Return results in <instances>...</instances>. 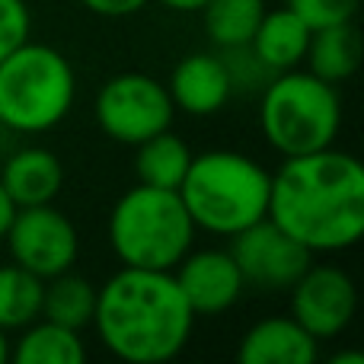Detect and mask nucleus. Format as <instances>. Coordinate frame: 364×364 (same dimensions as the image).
Masks as SVG:
<instances>
[{
	"mask_svg": "<svg viewBox=\"0 0 364 364\" xmlns=\"http://www.w3.org/2000/svg\"><path fill=\"white\" fill-rule=\"evenodd\" d=\"M320 342L294 316H265L243 333L237 348L240 364H314Z\"/></svg>",
	"mask_w": 364,
	"mask_h": 364,
	"instance_id": "nucleus-13",
	"label": "nucleus"
},
{
	"mask_svg": "<svg viewBox=\"0 0 364 364\" xmlns=\"http://www.w3.org/2000/svg\"><path fill=\"white\" fill-rule=\"evenodd\" d=\"M188 164H192V147L179 134H173L170 128L134 144V176L144 186L179 188Z\"/></svg>",
	"mask_w": 364,
	"mask_h": 364,
	"instance_id": "nucleus-18",
	"label": "nucleus"
},
{
	"mask_svg": "<svg viewBox=\"0 0 364 364\" xmlns=\"http://www.w3.org/2000/svg\"><path fill=\"white\" fill-rule=\"evenodd\" d=\"M6 358H10V346H6V333L0 329V364H4Z\"/></svg>",
	"mask_w": 364,
	"mask_h": 364,
	"instance_id": "nucleus-28",
	"label": "nucleus"
},
{
	"mask_svg": "<svg viewBox=\"0 0 364 364\" xmlns=\"http://www.w3.org/2000/svg\"><path fill=\"white\" fill-rule=\"evenodd\" d=\"M32 10L26 0H0V61L29 38Z\"/></svg>",
	"mask_w": 364,
	"mask_h": 364,
	"instance_id": "nucleus-23",
	"label": "nucleus"
},
{
	"mask_svg": "<svg viewBox=\"0 0 364 364\" xmlns=\"http://www.w3.org/2000/svg\"><path fill=\"white\" fill-rule=\"evenodd\" d=\"M0 186L16 208L48 205L64 188V166L48 147H23L6 157L0 166Z\"/></svg>",
	"mask_w": 364,
	"mask_h": 364,
	"instance_id": "nucleus-15",
	"label": "nucleus"
},
{
	"mask_svg": "<svg viewBox=\"0 0 364 364\" xmlns=\"http://www.w3.org/2000/svg\"><path fill=\"white\" fill-rule=\"evenodd\" d=\"M4 243L10 250V262L42 282L70 272L80 256V233L68 214L58 211L55 201L16 208Z\"/></svg>",
	"mask_w": 364,
	"mask_h": 364,
	"instance_id": "nucleus-8",
	"label": "nucleus"
},
{
	"mask_svg": "<svg viewBox=\"0 0 364 364\" xmlns=\"http://www.w3.org/2000/svg\"><path fill=\"white\" fill-rule=\"evenodd\" d=\"M173 115L176 109L166 93V83L141 70L109 77L93 100V119L100 132L125 147H134L151 134L166 132L173 125Z\"/></svg>",
	"mask_w": 364,
	"mask_h": 364,
	"instance_id": "nucleus-7",
	"label": "nucleus"
},
{
	"mask_svg": "<svg viewBox=\"0 0 364 364\" xmlns=\"http://www.w3.org/2000/svg\"><path fill=\"white\" fill-rule=\"evenodd\" d=\"M265 13V0H208L201 6L205 32L218 48L240 51L252 42L259 19Z\"/></svg>",
	"mask_w": 364,
	"mask_h": 364,
	"instance_id": "nucleus-20",
	"label": "nucleus"
},
{
	"mask_svg": "<svg viewBox=\"0 0 364 364\" xmlns=\"http://www.w3.org/2000/svg\"><path fill=\"white\" fill-rule=\"evenodd\" d=\"M0 132H4V122H0Z\"/></svg>",
	"mask_w": 364,
	"mask_h": 364,
	"instance_id": "nucleus-29",
	"label": "nucleus"
},
{
	"mask_svg": "<svg viewBox=\"0 0 364 364\" xmlns=\"http://www.w3.org/2000/svg\"><path fill=\"white\" fill-rule=\"evenodd\" d=\"M233 90V70L224 58L211 55V51H195L186 55L173 68L170 80H166V93L173 100V109L195 119H208L218 115L220 109L230 102Z\"/></svg>",
	"mask_w": 364,
	"mask_h": 364,
	"instance_id": "nucleus-12",
	"label": "nucleus"
},
{
	"mask_svg": "<svg viewBox=\"0 0 364 364\" xmlns=\"http://www.w3.org/2000/svg\"><path fill=\"white\" fill-rule=\"evenodd\" d=\"M230 256L243 275L246 288L262 294H284L307 272L314 252L282 230L275 220L262 218L230 237Z\"/></svg>",
	"mask_w": 364,
	"mask_h": 364,
	"instance_id": "nucleus-9",
	"label": "nucleus"
},
{
	"mask_svg": "<svg viewBox=\"0 0 364 364\" xmlns=\"http://www.w3.org/2000/svg\"><path fill=\"white\" fill-rule=\"evenodd\" d=\"M269 220L320 252H346L364 237V166L355 154L323 147L284 157L272 173Z\"/></svg>",
	"mask_w": 364,
	"mask_h": 364,
	"instance_id": "nucleus-1",
	"label": "nucleus"
},
{
	"mask_svg": "<svg viewBox=\"0 0 364 364\" xmlns=\"http://www.w3.org/2000/svg\"><path fill=\"white\" fill-rule=\"evenodd\" d=\"M109 246L128 269L173 272L195 246V224L176 188L132 186L109 211Z\"/></svg>",
	"mask_w": 364,
	"mask_h": 364,
	"instance_id": "nucleus-4",
	"label": "nucleus"
},
{
	"mask_svg": "<svg viewBox=\"0 0 364 364\" xmlns=\"http://www.w3.org/2000/svg\"><path fill=\"white\" fill-rule=\"evenodd\" d=\"M160 4L173 13H201V6H205L208 0H160Z\"/></svg>",
	"mask_w": 364,
	"mask_h": 364,
	"instance_id": "nucleus-26",
	"label": "nucleus"
},
{
	"mask_svg": "<svg viewBox=\"0 0 364 364\" xmlns=\"http://www.w3.org/2000/svg\"><path fill=\"white\" fill-rule=\"evenodd\" d=\"M198 316L182 297L173 272L128 269L96 288L93 333L112 358L128 364H166L179 358Z\"/></svg>",
	"mask_w": 364,
	"mask_h": 364,
	"instance_id": "nucleus-2",
	"label": "nucleus"
},
{
	"mask_svg": "<svg viewBox=\"0 0 364 364\" xmlns=\"http://www.w3.org/2000/svg\"><path fill=\"white\" fill-rule=\"evenodd\" d=\"M182 297L195 316H220L243 297L246 284L230 250H188L173 269Z\"/></svg>",
	"mask_w": 364,
	"mask_h": 364,
	"instance_id": "nucleus-11",
	"label": "nucleus"
},
{
	"mask_svg": "<svg viewBox=\"0 0 364 364\" xmlns=\"http://www.w3.org/2000/svg\"><path fill=\"white\" fill-rule=\"evenodd\" d=\"M291 316L314 336L316 342L339 339L355 320L358 288L352 275L339 265H307L301 278L291 284Z\"/></svg>",
	"mask_w": 364,
	"mask_h": 364,
	"instance_id": "nucleus-10",
	"label": "nucleus"
},
{
	"mask_svg": "<svg viewBox=\"0 0 364 364\" xmlns=\"http://www.w3.org/2000/svg\"><path fill=\"white\" fill-rule=\"evenodd\" d=\"M358 64H361V32L355 26V19H348V23L314 29L307 45V58H304L301 68H307L320 80L339 87L342 80H348L358 70Z\"/></svg>",
	"mask_w": 364,
	"mask_h": 364,
	"instance_id": "nucleus-16",
	"label": "nucleus"
},
{
	"mask_svg": "<svg viewBox=\"0 0 364 364\" xmlns=\"http://www.w3.org/2000/svg\"><path fill=\"white\" fill-rule=\"evenodd\" d=\"M284 6H291L310 29H323V26H336V23L355 19L361 0H288Z\"/></svg>",
	"mask_w": 364,
	"mask_h": 364,
	"instance_id": "nucleus-22",
	"label": "nucleus"
},
{
	"mask_svg": "<svg viewBox=\"0 0 364 364\" xmlns=\"http://www.w3.org/2000/svg\"><path fill=\"white\" fill-rule=\"evenodd\" d=\"M259 128L282 157L333 147L342 128V96L336 83L320 80L307 68L282 70L262 93Z\"/></svg>",
	"mask_w": 364,
	"mask_h": 364,
	"instance_id": "nucleus-6",
	"label": "nucleus"
},
{
	"mask_svg": "<svg viewBox=\"0 0 364 364\" xmlns=\"http://www.w3.org/2000/svg\"><path fill=\"white\" fill-rule=\"evenodd\" d=\"M93 310H96V284L90 278H80L74 272H61V275L45 282L42 288L45 320L83 333L93 323Z\"/></svg>",
	"mask_w": 364,
	"mask_h": 364,
	"instance_id": "nucleus-19",
	"label": "nucleus"
},
{
	"mask_svg": "<svg viewBox=\"0 0 364 364\" xmlns=\"http://www.w3.org/2000/svg\"><path fill=\"white\" fill-rule=\"evenodd\" d=\"M310 36H314V29L291 6H275V10L265 6L262 19H259L256 32H252V42L246 48H250L252 61L262 70L282 74V70L304 64Z\"/></svg>",
	"mask_w": 364,
	"mask_h": 364,
	"instance_id": "nucleus-14",
	"label": "nucleus"
},
{
	"mask_svg": "<svg viewBox=\"0 0 364 364\" xmlns=\"http://www.w3.org/2000/svg\"><path fill=\"white\" fill-rule=\"evenodd\" d=\"M42 278L19 269L16 262L0 265V329L4 333H19L42 316Z\"/></svg>",
	"mask_w": 364,
	"mask_h": 364,
	"instance_id": "nucleus-21",
	"label": "nucleus"
},
{
	"mask_svg": "<svg viewBox=\"0 0 364 364\" xmlns=\"http://www.w3.org/2000/svg\"><path fill=\"white\" fill-rule=\"evenodd\" d=\"M10 358L16 364H83L87 361V346H83V336L77 329L38 316L29 326L19 329V339L10 348Z\"/></svg>",
	"mask_w": 364,
	"mask_h": 364,
	"instance_id": "nucleus-17",
	"label": "nucleus"
},
{
	"mask_svg": "<svg viewBox=\"0 0 364 364\" xmlns=\"http://www.w3.org/2000/svg\"><path fill=\"white\" fill-rule=\"evenodd\" d=\"M74 100L77 74L55 45L26 38L0 61V122L10 132H51L70 115Z\"/></svg>",
	"mask_w": 364,
	"mask_h": 364,
	"instance_id": "nucleus-5",
	"label": "nucleus"
},
{
	"mask_svg": "<svg viewBox=\"0 0 364 364\" xmlns=\"http://www.w3.org/2000/svg\"><path fill=\"white\" fill-rule=\"evenodd\" d=\"M13 211H16V205H13L10 195H6L4 186H0V243H4V237H6V227H10V220H13Z\"/></svg>",
	"mask_w": 364,
	"mask_h": 364,
	"instance_id": "nucleus-25",
	"label": "nucleus"
},
{
	"mask_svg": "<svg viewBox=\"0 0 364 364\" xmlns=\"http://www.w3.org/2000/svg\"><path fill=\"white\" fill-rule=\"evenodd\" d=\"M329 361L333 364H364V355L361 352H336Z\"/></svg>",
	"mask_w": 364,
	"mask_h": 364,
	"instance_id": "nucleus-27",
	"label": "nucleus"
},
{
	"mask_svg": "<svg viewBox=\"0 0 364 364\" xmlns=\"http://www.w3.org/2000/svg\"><path fill=\"white\" fill-rule=\"evenodd\" d=\"M269 188L272 173L259 160L220 147L192 154V164L176 192L195 230L230 240L233 233L269 214Z\"/></svg>",
	"mask_w": 364,
	"mask_h": 364,
	"instance_id": "nucleus-3",
	"label": "nucleus"
},
{
	"mask_svg": "<svg viewBox=\"0 0 364 364\" xmlns=\"http://www.w3.org/2000/svg\"><path fill=\"white\" fill-rule=\"evenodd\" d=\"M90 13L96 16H106V19H125V16H134L141 13L151 0H80Z\"/></svg>",
	"mask_w": 364,
	"mask_h": 364,
	"instance_id": "nucleus-24",
	"label": "nucleus"
}]
</instances>
